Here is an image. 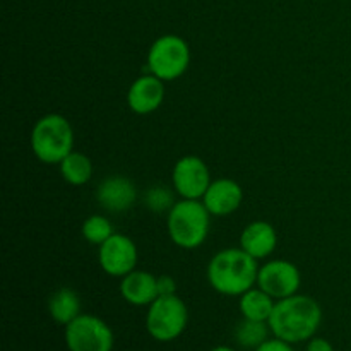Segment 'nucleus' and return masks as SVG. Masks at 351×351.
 Listing matches in <instances>:
<instances>
[{
  "instance_id": "f257e3e1",
  "label": "nucleus",
  "mask_w": 351,
  "mask_h": 351,
  "mask_svg": "<svg viewBox=\"0 0 351 351\" xmlns=\"http://www.w3.org/2000/svg\"><path fill=\"white\" fill-rule=\"evenodd\" d=\"M271 332L290 345L308 341L322 324V308L315 298L295 293L276 300L269 321Z\"/></svg>"
},
{
  "instance_id": "f03ea898",
  "label": "nucleus",
  "mask_w": 351,
  "mask_h": 351,
  "mask_svg": "<svg viewBox=\"0 0 351 351\" xmlns=\"http://www.w3.org/2000/svg\"><path fill=\"white\" fill-rule=\"evenodd\" d=\"M208 281L215 291L225 297H240L257 285L259 261L242 247L223 249L208 264Z\"/></svg>"
},
{
  "instance_id": "7ed1b4c3",
  "label": "nucleus",
  "mask_w": 351,
  "mask_h": 351,
  "mask_svg": "<svg viewBox=\"0 0 351 351\" xmlns=\"http://www.w3.org/2000/svg\"><path fill=\"white\" fill-rule=\"evenodd\" d=\"M211 226V213L201 199H180L167 215L170 240L184 250L199 249Z\"/></svg>"
},
{
  "instance_id": "20e7f679",
  "label": "nucleus",
  "mask_w": 351,
  "mask_h": 351,
  "mask_svg": "<svg viewBox=\"0 0 351 351\" xmlns=\"http://www.w3.org/2000/svg\"><path fill=\"white\" fill-rule=\"evenodd\" d=\"M31 149L45 165H60L74 151V129L60 113H48L31 130Z\"/></svg>"
},
{
  "instance_id": "39448f33",
  "label": "nucleus",
  "mask_w": 351,
  "mask_h": 351,
  "mask_svg": "<svg viewBox=\"0 0 351 351\" xmlns=\"http://www.w3.org/2000/svg\"><path fill=\"white\" fill-rule=\"evenodd\" d=\"M187 324L189 308L178 295H161L147 307L146 331L154 341H175L184 335Z\"/></svg>"
},
{
  "instance_id": "423d86ee",
  "label": "nucleus",
  "mask_w": 351,
  "mask_h": 351,
  "mask_svg": "<svg viewBox=\"0 0 351 351\" xmlns=\"http://www.w3.org/2000/svg\"><path fill=\"white\" fill-rule=\"evenodd\" d=\"M191 48L178 34H163L156 38L147 51V69L161 81L180 79L191 65Z\"/></svg>"
},
{
  "instance_id": "0eeeda50",
  "label": "nucleus",
  "mask_w": 351,
  "mask_h": 351,
  "mask_svg": "<svg viewBox=\"0 0 351 351\" xmlns=\"http://www.w3.org/2000/svg\"><path fill=\"white\" fill-rule=\"evenodd\" d=\"M64 338L69 351H112L115 345L112 328L93 314H81L65 326Z\"/></svg>"
},
{
  "instance_id": "6e6552de",
  "label": "nucleus",
  "mask_w": 351,
  "mask_h": 351,
  "mask_svg": "<svg viewBox=\"0 0 351 351\" xmlns=\"http://www.w3.org/2000/svg\"><path fill=\"white\" fill-rule=\"evenodd\" d=\"M139 250L130 237L113 233L106 242L99 245L98 263L101 269L112 278H123L137 269Z\"/></svg>"
},
{
  "instance_id": "1a4fd4ad",
  "label": "nucleus",
  "mask_w": 351,
  "mask_h": 351,
  "mask_svg": "<svg viewBox=\"0 0 351 351\" xmlns=\"http://www.w3.org/2000/svg\"><path fill=\"white\" fill-rule=\"evenodd\" d=\"M211 182L206 161L194 154L180 158L171 171V185L182 199H202Z\"/></svg>"
},
{
  "instance_id": "9d476101",
  "label": "nucleus",
  "mask_w": 351,
  "mask_h": 351,
  "mask_svg": "<svg viewBox=\"0 0 351 351\" xmlns=\"http://www.w3.org/2000/svg\"><path fill=\"white\" fill-rule=\"evenodd\" d=\"M302 285L300 269L293 263L285 259L267 261L259 267L257 287L269 293L274 300L288 298L298 293Z\"/></svg>"
},
{
  "instance_id": "9b49d317",
  "label": "nucleus",
  "mask_w": 351,
  "mask_h": 351,
  "mask_svg": "<svg viewBox=\"0 0 351 351\" xmlns=\"http://www.w3.org/2000/svg\"><path fill=\"white\" fill-rule=\"evenodd\" d=\"M137 187L123 175H112L99 182L96 189V201L106 213H125L136 204Z\"/></svg>"
},
{
  "instance_id": "f8f14e48",
  "label": "nucleus",
  "mask_w": 351,
  "mask_h": 351,
  "mask_svg": "<svg viewBox=\"0 0 351 351\" xmlns=\"http://www.w3.org/2000/svg\"><path fill=\"white\" fill-rule=\"evenodd\" d=\"M165 101V81L149 74L137 77L127 91V105L137 115L156 112Z\"/></svg>"
},
{
  "instance_id": "ddd939ff",
  "label": "nucleus",
  "mask_w": 351,
  "mask_h": 351,
  "mask_svg": "<svg viewBox=\"0 0 351 351\" xmlns=\"http://www.w3.org/2000/svg\"><path fill=\"white\" fill-rule=\"evenodd\" d=\"M211 216H228L242 206L243 191L239 182L232 178L213 180L201 199Z\"/></svg>"
},
{
  "instance_id": "4468645a",
  "label": "nucleus",
  "mask_w": 351,
  "mask_h": 351,
  "mask_svg": "<svg viewBox=\"0 0 351 351\" xmlns=\"http://www.w3.org/2000/svg\"><path fill=\"white\" fill-rule=\"evenodd\" d=\"M120 295L123 300L136 307H149L158 297V276L147 271L134 269L127 276L122 278L120 283Z\"/></svg>"
},
{
  "instance_id": "2eb2a0df",
  "label": "nucleus",
  "mask_w": 351,
  "mask_h": 351,
  "mask_svg": "<svg viewBox=\"0 0 351 351\" xmlns=\"http://www.w3.org/2000/svg\"><path fill=\"white\" fill-rule=\"evenodd\" d=\"M278 245V233L267 221H252L243 228L240 235V247L254 259L269 257Z\"/></svg>"
},
{
  "instance_id": "dca6fc26",
  "label": "nucleus",
  "mask_w": 351,
  "mask_h": 351,
  "mask_svg": "<svg viewBox=\"0 0 351 351\" xmlns=\"http://www.w3.org/2000/svg\"><path fill=\"white\" fill-rule=\"evenodd\" d=\"M48 314L57 324L67 326L74 319H77L81 312V297L72 288L64 287L58 288L57 291L48 298Z\"/></svg>"
},
{
  "instance_id": "f3484780",
  "label": "nucleus",
  "mask_w": 351,
  "mask_h": 351,
  "mask_svg": "<svg viewBox=\"0 0 351 351\" xmlns=\"http://www.w3.org/2000/svg\"><path fill=\"white\" fill-rule=\"evenodd\" d=\"M274 305H276V300L269 293H266L263 288L257 287V285L250 288V290H247L243 295H240L239 302L240 314H242L243 319L261 322L269 321L271 314L274 311Z\"/></svg>"
},
{
  "instance_id": "a211bd4d",
  "label": "nucleus",
  "mask_w": 351,
  "mask_h": 351,
  "mask_svg": "<svg viewBox=\"0 0 351 351\" xmlns=\"http://www.w3.org/2000/svg\"><path fill=\"white\" fill-rule=\"evenodd\" d=\"M93 161L86 154L72 151L69 156H65L60 163V175L67 184L79 187L86 185L93 178Z\"/></svg>"
},
{
  "instance_id": "6ab92c4d",
  "label": "nucleus",
  "mask_w": 351,
  "mask_h": 351,
  "mask_svg": "<svg viewBox=\"0 0 351 351\" xmlns=\"http://www.w3.org/2000/svg\"><path fill=\"white\" fill-rule=\"evenodd\" d=\"M269 324L261 321H250V319H243L237 324L235 341L240 348L243 350H256L257 346L263 345L266 339H269Z\"/></svg>"
},
{
  "instance_id": "aec40b11",
  "label": "nucleus",
  "mask_w": 351,
  "mask_h": 351,
  "mask_svg": "<svg viewBox=\"0 0 351 351\" xmlns=\"http://www.w3.org/2000/svg\"><path fill=\"white\" fill-rule=\"evenodd\" d=\"M82 237L86 239V242H89L91 245H101L103 242L110 239L113 235V225L106 216L99 215H91L89 218L84 219L81 228Z\"/></svg>"
},
{
  "instance_id": "412c9836",
  "label": "nucleus",
  "mask_w": 351,
  "mask_h": 351,
  "mask_svg": "<svg viewBox=\"0 0 351 351\" xmlns=\"http://www.w3.org/2000/svg\"><path fill=\"white\" fill-rule=\"evenodd\" d=\"M175 194L177 192L171 191L167 185H153V187L147 189L143 195V204L146 206V209H149L151 213H170V209L175 206Z\"/></svg>"
},
{
  "instance_id": "4be33fe9",
  "label": "nucleus",
  "mask_w": 351,
  "mask_h": 351,
  "mask_svg": "<svg viewBox=\"0 0 351 351\" xmlns=\"http://www.w3.org/2000/svg\"><path fill=\"white\" fill-rule=\"evenodd\" d=\"M254 351H293L290 343L283 341L280 338H273V339H266L261 346H257Z\"/></svg>"
},
{
  "instance_id": "5701e85b",
  "label": "nucleus",
  "mask_w": 351,
  "mask_h": 351,
  "mask_svg": "<svg viewBox=\"0 0 351 351\" xmlns=\"http://www.w3.org/2000/svg\"><path fill=\"white\" fill-rule=\"evenodd\" d=\"M158 291L161 295H177V281L168 274L158 276Z\"/></svg>"
},
{
  "instance_id": "b1692460",
  "label": "nucleus",
  "mask_w": 351,
  "mask_h": 351,
  "mask_svg": "<svg viewBox=\"0 0 351 351\" xmlns=\"http://www.w3.org/2000/svg\"><path fill=\"white\" fill-rule=\"evenodd\" d=\"M307 351H335V348H332V345L328 341V339L314 336L312 339H308Z\"/></svg>"
},
{
  "instance_id": "393cba45",
  "label": "nucleus",
  "mask_w": 351,
  "mask_h": 351,
  "mask_svg": "<svg viewBox=\"0 0 351 351\" xmlns=\"http://www.w3.org/2000/svg\"><path fill=\"white\" fill-rule=\"evenodd\" d=\"M209 351H237V350H235V348H232V346H225V345H221V346H215V348L209 350Z\"/></svg>"
}]
</instances>
